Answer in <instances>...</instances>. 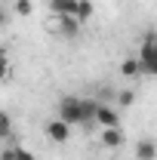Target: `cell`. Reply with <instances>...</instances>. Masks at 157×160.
<instances>
[{
  "label": "cell",
  "mask_w": 157,
  "mask_h": 160,
  "mask_svg": "<svg viewBox=\"0 0 157 160\" xmlns=\"http://www.w3.org/2000/svg\"><path fill=\"white\" fill-rule=\"evenodd\" d=\"M56 111H59V117L65 120V123H71V126H86L83 99H77V96H62L59 105H56Z\"/></svg>",
  "instance_id": "6da1fadb"
},
{
  "label": "cell",
  "mask_w": 157,
  "mask_h": 160,
  "mask_svg": "<svg viewBox=\"0 0 157 160\" xmlns=\"http://www.w3.org/2000/svg\"><path fill=\"white\" fill-rule=\"evenodd\" d=\"M71 123H65L62 117H53L43 123V132H46V139L53 142V145H68V139H71Z\"/></svg>",
  "instance_id": "7a4b0ae2"
},
{
  "label": "cell",
  "mask_w": 157,
  "mask_h": 160,
  "mask_svg": "<svg viewBox=\"0 0 157 160\" xmlns=\"http://www.w3.org/2000/svg\"><path fill=\"white\" fill-rule=\"evenodd\" d=\"M142 62H151L157 59V31H148L145 37H142V43H139V52H136Z\"/></svg>",
  "instance_id": "3957f363"
},
{
  "label": "cell",
  "mask_w": 157,
  "mask_h": 160,
  "mask_svg": "<svg viewBox=\"0 0 157 160\" xmlns=\"http://www.w3.org/2000/svg\"><path fill=\"white\" fill-rule=\"evenodd\" d=\"M96 126H99V129H114V126H120V114L114 111V108H108V105L102 102V108H99V117H96Z\"/></svg>",
  "instance_id": "277c9868"
},
{
  "label": "cell",
  "mask_w": 157,
  "mask_h": 160,
  "mask_svg": "<svg viewBox=\"0 0 157 160\" xmlns=\"http://www.w3.org/2000/svg\"><path fill=\"white\" fill-rule=\"evenodd\" d=\"M80 0H49V12L56 19H65V16H77Z\"/></svg>",
  "instance_id": "5b68a950"
},
{
  "label": "cell",
  "mask_w": 157,
  "mask_h": 160,
  "mask_svg": "<svg viewBox=\"0 0 157 160\" xmlns=\"http://www.w3.org/2000/svg\"><path fill=\"white\" fill-rule=\"evenodd\" d=\"M99 142H102L105 148H123L126 132H123L120 126H114V129H102V132H99Z\"/></svg>",
  "instance_id": "8992f818"
},
{
  "label": "cell",
  "mask_w": 157,
  "mask_h": 160,
  "mask_svg": "<svg viewBox=\"0 0 157 160\" xmlns=\"http://www.w3.org/2000/svg\"><path fill=\"white\" fill-rule=\"evenodd\" d=\"M80 28H83V22L77 19V16H65V19H59V25H56V31H59L62 37H77L80 34Z\"/></svg>",
  "instance_id": "52a82bcc"
},
{
  "label": "cell",
  "mask_w": 157,
  "mask_h": 160,
  "mask_svg": "<svg viewBox=\"0 0 157 160\" xmlns=\"http://www.w3.org/2000/svg\"><path fill=\"white\" fill-rule=\"evenodd\" d=\"M133 154H136V160H157V142L154 139H139Z\"/></svg>",
  "instance_id": "ba28073f"
},
{
  "label": "cell",
  "mask_w": 157,
  "mask_h": 160,
  "mask_svg": "<svg viewBox=\"0 0 157 160\" xmlns=\"http://www.w3.org/2000/svg\"><path fill=\"white\" fill-rule=\"evenodd\" d=\"M142 74V62H139V56H129V59H123L120 62V77H126V80H133Z\"/></svg>",
  "instance_id": "9c48e42d"
},
{
  "label": "cell",
  "mask_w": 157,
  "mask_h": 160,
  "mask_svg": "<svg viewBox=\"0 0 157 160\" xmlns=\"http://www.w3.org/2000/svg\"><path fill=\"white\" fill-rule=\"evenodd\" d=\"M93 12H96L93 0H80V6H77V19H80V22H89V19H93Z\"/></svg>",
  "instance_id": "30bf717a"
},
{
  "label": "cell",
  "mask_w": 157,
  "mask_h": 160,
  "mask_svg": "<svg viewBox=\"0 0 157 160\" xmlns=\"http://www.w3.org/2000/svg\"><path fill=\"white\" fill-rule=\"evenodd\" d=\"M16 16H31L34 12V0H16Z\"/></svg>",
  "instance_id": "8fae6325"
},
{
  "label": "cell",
  "mask_w": 157,
  "mask_h": 160,
  "mask_svg": "<svg viewBox=\"0 0 157 160\" xmlns=\"http://www.w3.org/2000/svg\"><path fill=\"white\" fill-rule=\"evenodd\" d=\"M133 102H136V92H133V89H120V92H117V105L133 108Z\"/></svg>",
  "instance_id": "7c38bea8"
},
{
  "label": "cell",
  "mask_w": 157,
  "mask_h": 160,
  "mask_svg": "<svg viewBox=\"0 0 157 160\" xmlns=\"http://www.w3.org/2000/svg\"><path fill=\"white\" fill-rule=\"evenodd\" d=\"M9 132H13V117H9V114H6V111H3V114H0V136H3V139H6V136H9Z\"/></svg>",
  "instance_id": "4fadbf2b"
},
{
  "label": "cell",
  "mask_w": 157,
  "mask_h": 160,
  "mask_svg": "<svg viewBox=\"0 0 157 160\" xmlns=\"http://www.w3.org/2000/svg\"><path fill=\"white\" fill-rule=\"evenodd\" d=\"M139 62H142V59H139ZM142 74H145V77H157V59L142 62Z\"/></svg>",
  "instance_id": "5bb4252c"
},
{
  "label": "cell",
  "mask_w": 157,
  "mask_h": 160,
  "mask_svg": "<svg viewBox=\"0 0 157 160\" xmlns=\"http://www.w3.org/2000/svg\"><path fill=\"white\" fill-rule=\"evenodd\" d=\"M0 160H19V148H16V145H6V148L0 151Z\"/></svg>",
  "instance_id": "9a60e30c"
},
{
  "label": "cell",
  "mask_w": 157,
  "mask_h": 160,
  "mask_svg": "<svg viewBox=\"0 0 157 160\" xmlns=\"http://www.w3.org/2000/svg\"><path fill=\"white\" fill-rule=\"evenodd\" d=\"M19 160H37V157H34V151H28V148H19Z\"/></svg>",
  "instance_id": "2e32d148"
}]
</instances>
